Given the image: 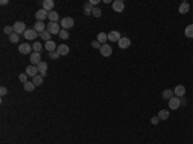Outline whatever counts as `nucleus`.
<instances>
[{
    "mask_svg": "<svg viewBox=\"0 0 193 144\" xmlns=\"http://www.w3.org/2000/svg\"><path fill=\"white\" fill-rule=\"evenodd\" d=\"M98 3H99V0H90V4L93 5V7H94V5H97Z\"/></svg>",
    "mask_w": 193,
    "mask_h": 144,
    "instance_id": "40",
    "label": "nucleus"
},
{
    "mask_svg": "<svg viewBox=\"0 0 193 144\" xmlns=\"http://www.w3.org/2000/svg\"><path fill=\"white\" fill-rule=\"evenodd\" d=\"M32 82L35 84V86H40V85H43V77L40 76V75H36L35 77H32Z\"/></svg>",
    "mask_w": 193,
    "mask_h": 144,
    "instance_id": "28",
    "label": "nucleus"
},
{
    "mask_svg": "<svg viewBox=\"0 0 193 144\" xmlns=\"http://www.w3.org/2000/svg\"><path fill=\"white\" fill-rule=\"evenodd\" d=\"M57 51L59 53V56H67L68 51H70V48H68L66 44H60L59 47L57 48Z\"/></svg>",
    "mask_w": 193,
    "mask_h": 144,
    "instance_id": "15",
    "label": "nucleus"
},
{
    "mask_svg": "<svg viewBox=\"0 0 193 144\" xmlns=\"http://www.w3.org/2000/svg\"><path fill=\"white\" fill-rule=\"evenodd\" d=\"M117 44H119V48L120 49H128L131 45V41H130V39H129V37H121L120 41L117 43Z\"/></svg>",
    "mask_w": 193,
    "mask_h": 144,
    "instance_id": "10",
    "label": "nucleus"
},
{
    "mask_svg": "<svg viewBox=\"0 0 193 144\" xmlns=\"http://www.w3.org/2000/svg\"><path fill=\"white\" fill-rule=\"evenodd\" d=\"M9 41H10V43H13V44L18 43V41H19V35H18V34H16V32L12 34V35L9 36Z\"/></svg>",
    "mask_w": 193,
    "mask_h": 144,
    "instance_id": "30",
    "label": "nucleus"
},
{
    "mask_svg": "<svg viewBox=\"0 0 193 144\" xmlns=\"http://www.w3.org/2000/svg\"><path fill=\"white\" fill-rule=\"evenodd\" d=\"M39 36L41 37L43 40H44L45 43L47 41H50V37H52V34L49 32V31L47 30V31H44V32H41V34H39Z\"/></svg>",
    "mask_w": 193,
    "mask_h": 144,
    "instance_id": "26",
    "label": "nucleus"
},
{
    "mask_svg": "<svg viewBox=\"0 0 193 144\" xmlns=\"http://www.w3.org/2000/svg\"><path fill=\"white\" fill-rule=\"evenodd\" d=\"M23 36H25L26 40H35L36 37H37V32L34 30V28H28V30L25 31Z\"/></svg>",
    "mask_w": 193,
    "mask_h": 144,
    "instance_id": "9",
    "label": "nucleus"
},
{
    "mask_svg": "<svg viewBox=\"0 0 193 144\" xmlns=\"http://www.w3.org/2000/svg\"><path fill=\"white\" fill-rule=\"evenodd\" d=\"M4 34H7L8 36H10L12 34H14V28H13V26H5L4 27Z\"/></svg>",
    "mask_w": 193,
    "mask_h": 144,
    "instance_id": "31",
    "label": "nucleus"
},
{
    "mask_svg": "<svg viewBox=\"0 0 193 144\" xmlns=\"http://www.w3.org/2000/svg\"><path fill=\"white\" fill-rule=\"evenodd\" d=\"M48 56H49V58H50V59L59 58V53H58V51H50V53H48Z\"/></svg>",
    "mask_w": 193,
    "mask_h": 144,
    "instance_id": "34",
    "label": "nucleus"
},
{
    "mask_svg": "<svg viewBox=\"0 0 193 144\" xmlns=\"http://www.w3.org/2000/svg\"><path fill=\"white\" fill-rule=\"evenodd\" d=\"M48 12L45 9H39L36 12V14H35V17H36V19L37 21H40V22H43V21H45V19L48 18Z\"/></svg>",
    "mask_w": 193,
    "mask_h": 144,
    "instance_id": "12",
    "label": "nucleus"
},
{
    "mask_svg": "<svg viewBox=\"0 0 193 144\" xmlns=\"http://www.w3.org/2000/svg\"><path fill=\"white\" fill-rule=\"evenodd\" d=\"M34 30H35L37 34L44 32V31H45V23H44V22L37 21L36 23H35V26H34Z\"/></svg>",
    "mask_w": 193,
    "mask_h": 144,
    "instance_id": "17",
    "label": "nucleus"
},
{
    "mask_svg": "<svg viewBox=\"0 0 193 144\" xmlns=\"http://www.w3.org/2000/svg\"><path fill=\"white\" fill-rule=\"evenodd\" d=\"M41 48H43V45L40 44L39 41H35V43H34V44H32V49H34V50H35V51H37V53H40V50H41Z\"/></svg>",
    "mask_w": 193,
    "mask_h": 144,
    "instance_id": "33",
    "label": "nucleus"
},
{
    "mask_svg": "<svg viewBox=\"0 0 193 144\" xmlns=\"http://www.w3.org/2000/svg\"><path fill=\"white\" fill-rule=\"evenodd\" d=\"M84 13H85V16H89V14H90V13H91V10H85V12H84Z\"/></svg>",
    "mask_w": 193,
    "mask_h": 144,
    "instance_id": "42",
    "label": "nucleus"
},
{
    "mask_svg": "<svg viewBox=\"0 0 193 144\" xmlns=\"http://www.w3.org/2000/svg\"><path fill=\"white\" fill-rule=\"evenodd\" d=\"M172 97H174V91H172L171 89H166V90L162 91V99L169 100V99H171Z\"/></svg>",
    "mask_w": 193,
    "mask_h": 144,
    "instance_id": "20",
    "label": "nucleus"
},
{
    "mask_svg": "<svg viewBox=\"0 0 193 144\" xmlns=\"http://www.w3.org/2000/svg\"><path fill=\"white\" fill-rule=\"evenodd\" d=\"M91 14H93L94 17H97V18H98V17H100V16H102V10H100L99 8L94 7V8H93V10H91Z\"/></svg>",
    "mask_w": 193,
    "mask_h": 144,
    "instance_id": "32",
    "label": "nucleus"
},
{
    "mask_svg": "<svg viewBox=\"0 0 193 144\" xmlns=\"http://www.w3.org/2000/svg\"><path fill=\"white\" fill-rule=\"evenodd\" d=\"M93 5L90 4V1H88V3H85V5H84V9L85 10H93Z\"/></svg>",
    "mask_w": 193,
    "mask_h": 144,
    "instance_id": "36",
    "label": "nucleus"
},
{
    "mask_svg": "<svg viewBox=\"0 0 193 144\" xmlns=\"http://www.w3.org/2000/svg\"><path fill=\"white\" fill-rule=\"evenodd\" d=\"M47 27H48V31L52 34V35H58L59 31L62 30V28H59L58 22H49Z\"/></svg>",
    "mask_w": 193,
    "mask_h": 144,
    "instance_id": "1",
    "label": "nucleus"
},
{
    "mask_svg": "<svg viewBox=\"0 0 193 144\" xmlns=\"http://www.w3.org/2000/svg\"><path fill=\"white\" fill-rule=\"evenodd\" d=\"M174 94L178 98L184 97V94H185V88H184L183 85H177V86H175V89H174Z\"/></svg>",
    "mask_w": 193,
    "mask_h": 144,
    "instance_id": "13",
    "label": "nucleus"
},
{
    "mask_svg": "<svg viewBox=\"0 0 193 144\" xmlns=\"http://www.w3.org/2000/svg\"><path fill=\"white\" fill-rule=\"evenodd\" d=\"M0 4H1V5H7L8 4V0H1V1H0Z\"/></svg>",
    "mask_w": 193,
    "mask_h": 144,
    "instance_id": "41",
    "label": "nucleus"
},
{
    "mask_svg": "<svg viewBox=\"0 0 193 144\" xmlns=\"http://www.w3.org/2000/svg\"><path fill=\"white\" fill-rule=\"evenodd\" d=\"M7 93H8V89L5 88V86H1V88H0V94H1V95H5Z\"/></svg>",
    "mask_w": 193,
    "mask_h": 144,
    "instance_id": "39",
    "label": "nucleus"
},
{
    "mask_svg": "<svg viewBox=\"0 0 193 144\" xmlns=\"http://www.w3.org/2000/svg\"><path fill=\"white\" fill-rule=\"evenodd\" d=\"M56 43H54V41H52V40H50V41H47V43H45V49H47V50H48V53H50V51H54V50H56Z\"/></svg>",
    "mask_w": 193,
    "mask_h": 144,
    "instance_id": "24",
    "label": "nucleus"
},
{
    "mask_svg": "<svg viewBox=\"0 0 193 144\" xmlns=\"http://www.w3.org/2000/svg\"><path fill=\"white\" fill-rule=\"evenodd\" d=\"M23 89L26 91H32L34 89H35V84H34L32 81H27L23 84Z\"/></svg>",
    "mask_w": 193,
    "mask_h": 144,
    "instance_id": "27",
    "label": "nucleus"
},
{
    "mask_svg": "<svg viewBox=\"0 0 193 144\" xmlns=\"http://www.w3.org/2000/svg\"><path fill=\"white\" fill-rule=\"evenodd\" d=\"M158 122H160V119H158L157 116H155V117H152V119H151L152 125H158Z\"/></svg>",
    "mask_w": 193,
    "mask_h": 144,
    "instance_id": "37",
    "label": "nucleus"
},
{
    "mask_svg": "<svg viewBox=\"0 0 193 144\" xmlns=\"http://www.w3.org/2000/svg\"><path fill=\"white\" fill-rule=\"evenodd\" d=\"M30 62L32 63L34 66H37L40 62H41V54L37 53V51H34V53H31V56H30Z\"/></svg>",
    "mask_w": 193,
    "mask_h": 144,
    "instance_id": "8",
    "label": "nucleus"
},
{
    "mask_svg": "<svg viewBox=\"0 0 193 144\" xmlns=\"http://www.w3.org/2000/svg\"><path fill=\"white\" fill-rule=\"evenodd\" d=\"M112 9L117 13H121L125 9V4H124L122 0H115V1L112 3Z\"/></svg>",
    "mask_w": 193,
    "mask_h": 144,
    "instance_id": "4",
    "label": "nucleus"
},
{
    "mask_svg": "<svg viewBox=\"0 0 193 144\" xmlns=\"http://www.w3.org/2000/svg\"><path fill=\"white\" fill-rule=\"evenodd\" d=\"M108 40V34L106 32H99L98 34V37H97V41L102 43V44H106V41Z\"/></svg>",
    "mask_w": 193,
    "mask_h": 144,
    "instance_id": "21",
    "label": "nucleus"
},
{
    "mask_svg": "<svg viewBox=\"0 0 193 144\" xmlns=\"http://www.w3.org/2000/svg\"><path fill=\"white\" fill-rule=\"evenodd\" d=\"M73 25H75V21H73V18H71V17H65V18L60 21V26H62V28H65V30L71 28Z\"/></svg>",
    "mask_w": 193,
    "mask_h": 144,
    "instance_id": "2",
    "label": "nucleus"
},
{
    "mask_svg": "<svg viewBox=\"0 0 193 144\" xmlns=\"http://www.w3.org/2000/svg\"><path fill=\"white\" fill-rule=\"evenodd\" d=\"M169 116H170V113H169L168 109H161V111L158 112V115H157V117L160 119V121H161V120H162V121L168 120Z\"/></svg>",
    "mask_w": 193,
    "mask_h": 144,
    "instance_id": "19",
    "label": "nucleus"
},
{
    "mask_svg": "<svg viewBox=\"0 0 193 144\" xmlns=\"http://www.w3.org/2000/svg\"><path fill=\"white\" fill-rule=\"evenodd\" d=\"M19 51H21L22 54H28L31 51V49H32V47H31L28 43H23V44H21L19 45Z\"/></svg>",
    "mask_w": 193,
    "mask_h": 144,
    "instance_id": "14",
    "label": "nucleus"
},
{
    "mask_svg": "<svg viewBox=\"0 0 193 144\" xmlns=\"http://www.w3.org/2000/svg\"><path fill=\"white\" fill-rule=\"evenodd\" d=\"M121 39V35L119 31H111V32L108 34V40L111 43H119Z\"/></svg>",
    "mask_w": 193,
    "mask_h": 144,
    "instance_id": "11",
    "label": "nucleus"
},
{
    "mask_svg": "<svg viewBox=\"0 0 193 144\" xmlns=\"http://www.w3.org/2000/svg\"><path fill=\"white\" fill-rule=\"evenodd\" d=\"M189 3H187V1H183L181 4L179 5V13H181V14H187L189 12Z\"/></svg>",
    "mask_w": 193,
    "mask_h": 144,
    "instance_id": "18",
    "label": "nucleus"
},
{
    "mask_svg": "<svg viewBox=\"0 0 193 144\" xmlns=\"http://www.w3.org/2000/svg\"><path fill=\"white\" fill-rule=\"evenodd\" d=\"M58 35H59V37H60L62 40H67V39H68V36H70V34H68V31H67V30L62 28V30L59 31Z\"/></svg>",
    "mask_w": 193,
    "mask_h": 144,
    "instance_id": "29",
    "label": "nucleus"
},
{
    "mask_svg": "<svg viewBox=\"0 0 193 144\" xmlns=\"http://www.w3.org/2000/svg\"><path fill=\"white\" fill-rule=\"evenodd\" d=\"M54 8V1L53 0H44L43 1V9H45L48 12V10H50L52 12V9Z\"/></svg>",
    "mask_w": 193,
    "mask_h": 144,
    "instance_id": "16",
    "label": "nucleus"
},
{
    "mask_svg": "<svg viewBox=\"0 0 193 144\" xmlns=\"http://www.w3.org/2000/svg\"><path fill=\"white\" fill-rule=\"evenodd\" d=\"M99 51H100V54H102L103 57H109L112 54V48H111V45H108L107 43H106V44H102Z\"/></svg>",
    "mask_w": 193,
    "mask_h": 144,
    "instance_id": "6",
    "label": "nucleus"
},
{
    "mask_svg": "<svg viewBox=\"0 0 193 144\" xmlns=\"http://www.w3.org/2000/svg\"><path fill=\"white\" fill-rule=\"evenodd\" d=\"M48 18H49V22H57L59 18V14L57 12H54V10H52V12H49V14H48Z\"/></svg>",
    "mask_w": 193,
    "mask_h": 144,
    "instance_id": "23",
    "label": "nucleus"
},
{
    "mask_svg": "<svg viewBox=\"0 0 193 144\" xmlns=\"http://www.w3.org/2000/svg\"><path fill=\"white\" fill-rule=\"evenodd\" d=\"M184 34H185L187 37H191V39H193V23L187 26L185 30H184Z\"/></svg>",
    "mask_w": 193,
    "mask_h": 144,
    "instance_id": "25",
    "label": "nucleus"
},
{
    "mask_svg": "<svg viewBox=\"0 0 193 144\" xmlns=\"http://www.w3.org/2000/svg\"><path fill=\"white\" fill-rule=\"evenodd\" d=\"M18 79H19V81H21V82H23V84H25V82H27V81H28V76H27L26 73H21V75L18 76Z\"/></svg>",
    "mask_w": 193,
    "mask_h": 144,
    "instance_id": "35",
    "label": "nucleus"
},
{
    "mask_svg": "<svg viewBox=\"0 0 193 144\" xmlns=\"http://www.w3.org/2000/svg\"><path fill=\"white\" fill-rule=\"evenodd\" d=\"M91 47H93L94 49H100V47H102V45H100L99 41H91Z\"/></svg>",
    "mask_w": 193,
    "mask_h": 144,
    "instance_id": "38",
    "label": "nucleus"
},
{
    "mask_svg": "<svg viewBox=\"0 0 193 144\" xmlns=\"http://www.w3.org/2000/svg\"><path fill=\"white\" fill-rule=\"evenodd\" d=\"M37 72H39V70H37V66L31 64V66H27V67H26V72H25V73L27 75L28 77H35L36 75H37Z\"/></svg>",
    "mask_w": 193,
    "mask_h": 144,
    "instance_id": "7",
    "label": "nucleus"
},
{
    "mask_svg": "<svg viewBox=\"0 0 193 144\" xmlns=\"http://www.w3.org/2000/svg\"><path fill=\"white\" fill-rule=\"evenodd\" d=\"M13 28H14V32L18 34V35H21V34H25V31H26V25H25V22L17 21L16 23L13 25Z\"/></svg>",
    "mask_w": 193,
    "mask_h": 144,
    "instance_id": "3",
    "label": "nucleus"
},
{
    "mask_svg": "<svg viewBox=\"0 0 193 144\" xmlns=\"http://www.w3.org/2000/svg\"><path fill=\"white\" fill-rule=\"evenodd\" d=\"M37 70H39L40 73H47L48 71V63L47 62H40L37 64Z\"/></svg>",
    "mask_w": 193,
    "mask_h": 144,
    "instance_id": "22",
    "label": "nucleus"
},
{
    "mask_svg": "<svg viewBox=\"0 0 193 144\" xmlns=\"http://www.w3.org/2000/svg\"><path fill=\"white\" fill-rule=\"evenodd\" d=\"M180 104H181V102L178 97H172L171 99H169V108L172 109V111H175V109L179 108Z\"/></svg>",
    "mask_w": 193,
    "mask_h": 144,
    "instance_id": "5",
    "label": "nucleus"
}]
</instances>
